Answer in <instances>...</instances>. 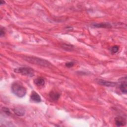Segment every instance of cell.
<instances>
[{"label": "cell", "mask_w": 127, "mask_h": 127, "mask_svg": "<svg viewBox=\"0 0 127 127\" xmlns=\"http://www.w3.org/2000/svg\"><path fill=\"white\" fill-rule=\"evenodd\" d=\"M24 60L31 64H37V65L45 66V67H48L51 65V63L49 62L48 61L45 59H43L35 57L25 56L24 57Z\"/></svg>", "instance_id": "obj_1"}, {"label": "cell", "mask_w": 127, "mask_h": 127, "mask_svg": "<svg viewBox=\"0 0 127 127\" xmlns=\"http://www.w3.org/2000/svg\"><path fill=\"white\" fill-rule=\"evenodd\" d=\"M12 92L18 97H24L26 93V89L20 83L17 82L13 83L11 85Z\"/></svg>", "instance_id": "obj_2"}, {"label": "cell", "mask_w": 127, "mask_h": 127, "mask_svg": "<svg viewBox=\"0 0 127 127\" xmlns=\"http://www.w3.org/2000/svg\"><path fill=\"white\" fill-rule=\"evenodd\" d=\"M14 72L30 77H32L34 75V70L29 67H20L15 69Z\"/></svg>", "instance_id": "obj_3"}, {"label": "cell", "mask_w": 127, "mask_h": 127, "mask_svg": "<svg viewBox=\"0 0 127 127\" xmlns=\"http://www.w3.org/2000/svg\"><path fill=\"white\" fill-rule=\"evenodd\" d=\"M115 124L117 127L124 126L126 124V119L121 116H118L116 117L115 119Z\"/></svg>", "instance_id": "obj_4"}, {"label": "cell", "mask_w": 127, "mask_h": 127, "mask_svg": "<svg viewBox=\"0 0 127 127\" xmlns=\"http://www.w3.org/2000/svg\"><path fill=\"white\" fill-rule=\"evenodd\" d=\"M98 83L101 85H105L108 87H113L116 86L117 84V83L109 81H106L103 79H99L98 80Z\"/></svg>", "instance_id": "obj_5"}, {"label": "cell", "mask_w": 127, "mask_h": 127, "mask_svg": "<svg viewBox=\"0 0 127 127\" xmlns=\"http://www.w3.org/2000/svg\"><path fill=\"white\" fill-rule=\"evenodd\" d=\"M31 99L37 103H39L41 101V98L40 95L35 91H33L31 94Z\"/></svg>", "instance_id": "obj_6"}, {"label": "cell", "mask_w": 127, "mask_h": 127, "mask_svg": "<svg viewBox=\"0 0 127 127\" xmlns=\"http://www.w3.org/2000/svg\"><path fill=\"white\" fill-rule=\"evenodd\" d=\"M45 79L42 77H38L34 80V83L38 86H43L45 84Z\"/></svg>", "instance_id": "obj_7"}, {"label": "cell", "mask_w": 127, "mask_h": 127, "mask_svg": "<svg viewBox=\"0 0 127 127\" xmlns=\"http://www.w3.org/2000/svg\"><path fill=\"white\" fill-rule=\"evenodd\" d=\"M49 97L52 100L56 101L59 100L60 97V94L58 92L55 91H51L49 93Z\"/></svg>", "instance_id": "obj_8"}, {"label": "cell", "mask_w": 127, "mask_h": 127, "mask_svg": "<svg viewBox=\"0 0 127 127\" xmlns=\"http://www.w3.org/2000/svg\"><path fill=\"white\" fill-rule=\"evenodd\" d=\"M14 113L18 116H22L25 114V110L23 108L21 107L15 108L13 109Z\"/></svg>", "instance_id": "obj_9"}, {"label": "cell", "mask_w": 127, "mask_h": 127, "mask_svg": "<svg viewBox=\"0 0 127 127\" xmlns=\"http://www.w3.org/2000/svg\"><path fill=\"white\" fill-rule=\"evenodd\" d=\"M126 79H127V78L125 79V80L123 81L120 85V89L121 91H122V93H123L124 94H126L127 92V84Z\"/></svg>", "instance_id": "obj_10"}, {"label": "cell", "mask_w": 127, "mask_h": 127, "mask_svg": "<svg viewBox=\"0 0 127 127\" xmlns=\"http://www.w3.org/2000/svg\"><path fill=\"white\" fill-rule=\"evenodd\" d=\"M93 26L97 28H111L112 27L111 25L109 23H100L94 24Z\"/></svg>", "instance_id": "obj_11"}, {"label": "cell", "mask_w": 127, "mask_h": 127, "mask_svg": "<svg viewBox=\"0 0 127 127\" xmlns=\"http://www.w3.org/2000/svg\"><path fill=\"white\" fill-rule=\"evenodd\" d=\"M62 47L63 49H65V50H66L67 51L72 50V49L73 48L72 45L68 44H66V43L63 44L62 45Z\"/></svg>", "instance_id": "obj_12"}, {"label": "cell", "mask_w": 127, "mask_h": 127, "mask_svg": "<svg viewBox=\"0 0 127 127\" xmlns=\"http://www.w3.org/2000/svg\"><path fill=\"white\" fill-rule=\"evenodd\" d=\"M119 49V47L117 45H115V46L111 47V52L112 54H115V53H116L118 52Z\"/></svg>", "instance_id": "obj_13"}, {"label": "cell", "mask_w": 127, "mask_h": 127, "mask_svg": "<svg viewBox=\"0 0 127 127\" xmlns=\"http://www.w3.org/2000/svg\"><path fill=\"white\" fill-rule=\"evenodd\" d=\"M2 110H3V112L7 115H9L10 114V111L7 108H6V107H3L2 108Z\"/></svg>", "instance_id": "obj_14"}, {"label": "cell", "mask_w": 127, "mask_h": 127, "mask_svg": "<svg viewBox=\"0 0 127 127\" xmlns=\"http://www.w3.org/2000/svg\"><path fill=\"white\" fill-rule=\"evenodd\" d=\"M74 65V63L73 62H68L65 64V66L68 68L71 67Z\"/></svg>", "instance_id": "obj_15"}, {"label": "cell", "mask_w": 127, "mask_h": 127, "mask_svg": "<svg viewBox=\"0 0 127 127\" xmlns=\"http://www.w3.org/2000/svg\"><path fill=\"white\" fill-rule=\"evenodd\" d=\"M5 35V30L3 28H0V35L1 37Z\"/></svg>", "instance_id": "obj_16"}]
</instances>
